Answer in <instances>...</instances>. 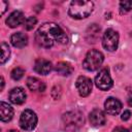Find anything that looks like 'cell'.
Instances as JSON below:
<instances>
[{
	"label": "cell",
	"instance_id": "cell-1",
	"mask_svg": "<svg viewBox=\"0 0 132 132\" xmlns=\"http://www.w3.org/2000/svg\"><path fill=\"white\" fill-rule=\"evenodd\" d=\"M35 41L39 46L48 48L57 42L66 44L68 42V36L56 23H44L37 29Z\"/></svg>",
	"mask_w": 132,
	"mask_h": 132
},
{
	"label": "cell",
	"instance_id": "cell-2",
	"mask_svg": "<svg viewBox=\"0 0 132 132\" xmlns=\"http://www.w3.org/2000/svg\"><path fill=\"white\" fill-rule=\"evenodd\" d=\"M94 9V3L92 1L74 0L70 3L68 13L75 20H81L88 18Z\"/></svg>",
	"mask_w": 132,
	"mask_h": 132
},
{
	"label": "cell",
	"instance_id": "cell-3",
	"mask_svg": "<svg viewBox=\"0 0 132 132\" xmlns=\"http://www.w3.org/2000/svg\"><path fill=\"white\" fill-rule=\"evenodd\" d=\"M62 121L64 124V127L66 130H69L71 132L78 130L85 122L84 116L79 110H71L63 114Z\"/></svg>",
	"mask_w": 132,
	"mask_h": 132
},
{
	"label": "cell",
	"instance_id": "cell-4",
	"mask_svg": "<svg viewBox=\"0 0 132 132\" xmlns=\"http://www.w3.org/2000/svg\"><path fill=\"white\" fill-rule=\"evenodd\" d=\"M103 61L104 56L101 52L97 50H91L86 55V58L82 62V67L88 71H95L102 65Z\"/></svg>",
	"mask_w": 132,
	"mask_h": 132
},
{
	"label": "cell",
	"instance_id": "cell-5",
	"mask_svg": "<svg viewBox=\"0 0 132 132\" xmlns=\"http://www.w3.org/2000/svg\"><path fill=\"white\" fill-rule=\"evenodd\" d=\"M37 125V116L31 109H25L20 117V126L25 131H32Z\"/></svg>",
	"mask_w": 132,
	"mask_h": 132
},
{
	"label": "cell",
	"instance_id": "cell-6",
	"mask_svg": "<svg viewBox=\"0 0 132 132\" xmlns=\"http://www.w3.org/2000/svg\"><path fill=\"white\" fill-rule=\"evenodd\" d=\"M102 45L109 52L116 51L119 45V33L112 29H107L102 37Z\"/></svg>",
	"mask_w": 132,
	"mask_h": 132
},
{
	"label": "cell",
	"instance_id": "cell-7",
	"mask_svg": "<svg viewBox=\"0 0 132 132\" xmlns=\"http://www.w3.org/2000/svg\"><path fill=\"white\" fill-rule=\"evenodd\" d=\"M95 85L98 89L102 91H107L112 87L113 81L107 68H103L98 72L95 77Z\"/></svg>",
	"mask_w": 132,
	"mask_h": 132
},
{
	"label": "cell",
	"instance_id": "cell-8",
	"mask_svg": "<svg viewBox=\"0 0 132 132\" xmlns=\"http://www.w3.org/2000/svg\"><path fill=\"white\" fill-rule=\"evenodd\" d=\"M75 87L81 97H87L92 91V80L87 76L80 75L76 79Z\"/></svg>",
	"mask_w": 132,
	"mask_h": 132
},
{
	"label": "cell",
	"instance_id": "cell-9",
	"mask_svg": "<svg viewBox=\"0 0 132 132\" xmlns=\"http://www.w3.org/2000/svg\"><path fill=\"white\" fill-rule=\"evenodd\" d=\"M104 108H105V111L108 114L116 116V114H118L121 111L122 103H121V101L119 99L113 98V97H109L104 102Z\"/></svg>",
	"mask_w": 132,
	"mask_h": 132
},
{
	"label": "cell",
	"instance_id": "cell-10",
	"mask_svg": "<svg viewBox=\"0 0 132 132\" xmlns=\"http://www.w3.org/2000/svg\"><path fill=\"white\" fill-rule=\"evenodd\" d=\"M89 119H90V123L93 127H99V126H102L105 124V121H106V118H105V113L99 109V108H95L93 109L91 112H90V116H89Z\"/></svg>",
	"mask_w": 132,
	"mask_h": 132
},
{
	"label": "cell",
	"instance_id": "cell-11",
	"mask_svg": "<svg viewBox=\"0 0 132 132\" xmlns=\"http://www.w3.org/2000/svg\"><path fill=\"white\" fill-rule=\"evenodd\" d=\"M52 63L46 60V59H37L34 63V70L39 73V74H42V75H46L48 74L51 71H52Z\"/></svg>",
	"mask_w": 132,
	"mask_h": 132
},
{
	"label": "cell",
	"instance_id": "cell-12",
	"mask_svg": "<svg viewBox=\"0 0 132 132\" xmlns=\"http://www.w3.org/2000/svg\"><path fill=\"white\" fill-rule=\"evenodd\" d=\"M9 100L11 103L13 104H22L25 102L26 100V93L24 91V89L20 88V87H16V88H13L10 92H9Z\"/></svg>",
	"mask_w": 132,
	"mask_h": 132
},
{
	"label": "cell",
	"instance_id": "cell-13",
	"mask_svg": "<svg viewBox=\"0 0 132 132\" xmlns=\"http://www.w3.org/2000/svg\"><path fill=\"white\" fill-rule=\"evenodd\" d=\"M24 22H25V16H24V13L21 10L12 11L9 14V16L6 19V24L10 28H15V27L20 26L21 24H23Z\"/></svg>",
	"mask_w": 132,
	"mask_h": 132
},
{
	"label": "cell",
	"instance_id": "cell-14",
	"mask_svg": "<svg viewBox=\"0 0 132 132\" xmlns=\"http://www.w3.org/2000/svg\"><path fill=\"white\" fill-rule=\"evenodd\" d=\"M100 33V27L97 24H92L88 27L86 31V40L89 43H95L99 38Z\"/></svg>",
	"mask_w": 132,
	"mask_h": 132
},
{
	"label": "cell",
	"instance_id": "cell-15",
	"mask_svg": "<svg viewBox=\"0 0 132 132\" xmlns=\"http://www.w3.org/2000/svg\"><path fill=\"white\" fill-rule=\"evenodd\" d=\"M10 41H11V44L14 47L22 48V47H24V46L27 45V43H28V36L25 33L16 32V33H13L11 35Z\"/></svg>",
	"mask_w": 132,
	"mask_h": 132
},
{
	"label": "cell",
	"instance_id": "cell-16",
	"mask_svg": "<svg viewBox=\"0 0 132 132\" xmlns=\"http://www.w3.org/2000/svg\"><path fill=\"white\" fill-rule=\"evenodd\" d=\"M13 117V108L6 102H0V118L2 122H9Z\"/></svg>",
	"mask_w": 132,
	"mask_h": 132
},
{
	"label": "cell",
	"instance_id": "cell-17",
	"mask_svg": "<svg viewBox=\"0 0 132 132\" xmlns=\"http://www.w3.org/2000/svg\"><path fill=\"white\" fill-rule=\"evenodd\" d=\"M27 87L34 92H44L45 91V85L43 81L38 79L37 77H29L27 79Z\"/></svg>",
	"mask_w": 132,
	"mask_h": 132
},
{
	"label": "cell",
	"instance_id": "cell-18",
	"mask_svg": "<svg viewBox=\"0 0 132 132\" xmlns=\"http://www.w3.org/2000/svg\"><path fill=\"white\" fill-rule=\"evenodd\" d=\"M55 70L58 72V74L63 75V76H67V75H70L72 73L73 68L71 67L70 64H68L66 62H59L56 65Z\"/></svg>",
	"mask_w": 132,
	"mask_h": 132
},
{
	"label": "cell",
	"instance_id": "cell-19",
	"mask_svg": "<svg viewBox=\"0 0 132 132\" xmlns=\"http://www.w3.org/2000/svg\"><path fill=\"white\" fill-rule=\"evenodd\" d=\"M9 56H10V50H9V46L6 42H2L1 43V58H0V63L1 64H4L8 59H9Z\"/></svg>",
	"mask_w": 132,
	"mask_h": 132
},
{
	"label": "cell",
	"instance_id": "cell-20",
	"mask_svg": "<svg viewBox=\"0 0 132 132\" xmlns=\"http://www.w3.org/2000/svg\"><path fill=\"white\" fill-rule=\"evenodd\" d=\"M25 74V70L22 68V67H15L11 70V73H10V76L12 79L14 80H20Z\"/></svg>",
	"mask_w": 132,
	"mask_h": 132
},
{
	"label": "cell",
	"instance_id": "cell-21",
	"mask_svg": "<svg viewBox=\"0 0 132 132\" xmlns=\"http://www.w3.org/2000/svg\"><path fill=\"white\" fill-rule=\"evenodd\" d=\"M132 9V1L131 0H125L120 2V12L121 13H127Z\"/></svg>",
	"mask_w": 132,
	"mask_h": 132
},
{
	"label": "cell",
	"instance_id": "cell-22",
	"mask_svg": "<svg viewBox=\"0 0 132 132\" xmlns=\"http://www.w3.org/2000/svg\"><path fill=\"white\" fill-rule=\"evenodd\" d=\"M36 23H37V20H36L35 16H29V18H27L25 20L24 27H25L26 30H31V29L34 28V26L36 25Z\"/></svg>",
	"mask_w": 132,
	"mask_h": 132
},
{
	"label": "cell",
	"instance_id": "cell-23",
	"mask_svg": "<svg viewBox=\"0 0 132 132\" xmlns=\"http://www.w3.org/2000/svg\"><path fill=\"white\" fill-rule=\"evenodd\" d=\"M52 96H53L54 99H59L60 98V96H61V87L60 86H55L53 88Z\"/></svg>",
	"mask_w": 132,
	"mask_h": 132
},
{
	"label": "cell",
	"instance_id": "cell-24",
	"mask_svg": "<svg viewBox=\"0 0 132 132\" xmlns=\"http://www.w3.org/2000/svg\"><path fill=\"white\" fill-rule=\"evenodd\" d=\"M8 8V3L4 0H0V14H4V12L6 11V9Z\"/></svg>",
	"mask_w": 132,
	"mask_h": 132
},
{
	"label": "cell",
	"instance_id": "cell-25",
	"mask_svg": "<svg viewBox=\"0 0 132 132\" xmlns=\"http://www.w3.org/2000/svg\"><path fill=\"white\" fill-rule=\"evenodd\" d=\"M130 117H131V111H130V110H125V111L122 113L121 119H122L123 121H128V120L130 119Z\"/></svg>",
	"mask_w": 132,
	"mask_h": 132
},
{
	"label": "cell",
	"instance_id": "cell-26",
	"mask_svg": "<svg viewBox=\"0 0 132 132\" xmlns=\"http://www.w3.org/2000/svg\"><path fill=\"white\" fill-rule=\"evenodd\" d=\"M112 132H129V130H127V129L124 128V127H116V128L112 130Z\"/></svg>",
	"mask_w": 132,
	"mask_h": 132
},
{
	"label": "cell",
	"instance_id": "cell-27",
	"mask_svg": "<svg viewBox=\"0 0 132 132\" xmlns=\"http://www.w3.org/2000/svg\"><path fill=\"white\" fill-rule=\"evenodd\" d=\"M127 101H128V104H129L130 106H132V92L129 93V96H128Z\"/></svg>",
	"mask_w": 132,
	"mask_h": 132
},
{
	"label": "cell",
	"instance_id": "cell-28",
	"mask_svg": "<svg viewBox=\"0 0 132 132\" xmlns=\"http://www.w3.org/2000/svg\"><path fill=\"white\" fill-rule=\"evenodd\" d=\"M3 88H4V79H3V76H1V88H0V90L2 91Z\"/></svg>",
	"mask_w": 132,
	"mask_h": 132
},
{
	"label": "cell",
	"instance_id": "cell-29",
	"mask_svg": "<svg viewBox=\"0 0 132 132\" xmlns=\"http://www.w3.org/2000/svg\"><path fill=\"white\" fill-rule=\"evenodd\" d=\"M7 132H19L18 130H9V131H7Z\"/></svg>",
	"mask_w": 132,
	"mask_h": 132
}]
</instances>
